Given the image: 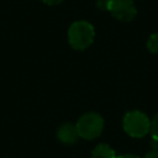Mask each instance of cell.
I'll return each instance as SVG.
<instances>
[{"mask_svg": "<svg viewBox=\"0 0 158 158\" xmlns=\"http://www.w3.org/2000/svg\"><path fill=\"white\" fill-rule=\"evenodd\" d=\"M147 48L149 52L158 54V33H153L149 36L147 41Z\"/></svg>", "mask_w": 158, "mask_h": 158, "instance_id": "7", "label": "cell"}, {"mask_svg": "<svg viewBox=\"0 0 158 158\" xmlns=\"http://www.w3.org/2000/svg\"><path fill=\"white\" fill-rule=\"evenodd\" d=\"M94 27L86 21H75L68 30V41L72 48L81 51L88 48L94 41Z\"/></svg>", "mask_w": 158, "mask_h": 158, "instance_id": "1", "label": "cell"}, {"mask_svg": "<svg viewBox=\"0 0 158 158\" xmlns=\"http://www.w3.org/2000/svg\"><path fill=\"white\" fill-rule=\"evenodd\" d=\"M122 126L127 135L135 138H141L149 132L151 121L143 112L133 110L123 116Z\"/></svg>", "mask_w": 158, "mask_h": 158, "instance_id": "2", "label": "cell"}, {"mask_svg": "<svg viewBox=\"0 0 158 158\" xmlns=\"http://www.w3.org/2000/svg\"><path fill=\"white\" fill-rule=\"evenodd\" d=\"M116 158H138L137 156H133V154H123V156H118Z\"/></svg>", "mask_w": 158, "mask_h": 158, "instance_id": "11", "label": "cell"}, {"mask_svg": "<svg viewBox=\"0 0 158 158\" xmlns=\"http://www.w3.org/2000/svg\"><path fill=\"white\" fill-rule=\"evenodd\" d=\"M149 132L152 135V138L158 141V114L152 118L151 121V127H149Z\"/></svg>", "mask_w": 158, "mask_h": 158, "instance_id": "8", "label": "cell"}, {"mask_svg": "<svg viewBox=\"0 0 158 158\" xmlns=\"http://www.w3.org/2000/svg\"><path fill=\"white\" fill-rule=\"evenodd\" d=\"M106 10L118 21H131L137 14L132 0H107Z\"/></svg>", "mask_w": 158, "mask_h": 158, "instance_id": "4", "label": "cell"}, {"mask_svg": "<svg viewBox=\"0 0 158 158\" xmlns=\"http://www.w3.org/2000/svg\"><path fill=\"white\" fill-rule=\"evenodd\" d=\"M144 158H158V151H157V149H154V151H152V152L147 153Z\"/></svg>", "mask_w": 158, "mask_h": 158, "instance_id": "10", "label": "cell"}, {"mask_svg": "<svg viewBox=\"0 0 158 158\" xmlns=\"http://www.w3.org/2000/svg\"><path fill=\"white\" fill-rule=\"evenodd\" d=\"M41 1H43V2L47 4V5H58V4H60L63 0H41Z\"/></svg>", "mask_w": 158, "mask_h": 158, "instance_id": "9", "label": "cell"}, {"mask_svg": "<svg viewBox=\"0 0 158 158\" xmlns=\"http://www.w3.org/2000/svg\"><path fill=\"white\" fill-rule=\"evenodd\" d=\"M57 138L64 144H73L78 141L79 135L75 125L64 123L57 130Z\"/></svg>", "mask_w": 158, "mask_h": 158, "instance_id": "5", "label": "cell"}, {"mask_svg": "<svg viewBox=\"0 0 158 158\" xmlns=\"http://www.w3.org/2000/svg\"><path fill=\"white\" fill-rule=\"evenodd\" d=\"M93 158H116V154L114 149L107 146V144H98L93 152H91Z\"/></svg>", "mask_w": 158, "mask_h": 158, "instance_id": "6", "label": "cell"}, {"mask_svg": "<svg viewBox=\"0 0 158 158\" xmlns=\"http://www.w3.org/2000/svg\"><path fill=\"white\" fill-rule=\"evenodd\" d=\"M75 127L79 137L84 139H94L102 132L104 118L96 112H88L78 120Z\"/></svg>", "mask_w": 158, "mask_h": 158, "instance_id": "3", "label": "cell"}]
</instances>
